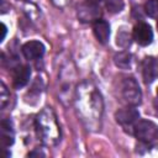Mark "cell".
<instances>
[{
    "instance_id": "obj_1",
    "label": "cell",
    "mask_w": 158,
    "mask_h": 158,
    "mask_svg": "<svg viewBox=\"0 0 158 158\" xmlns=\"http://www.w3.org/2000/svg\"><path fill=\"white\" fill-rule=\"evenodd\" d=\"M37 136L44 144H56L60 138V130L51 107L43 109L36 117Z\"/></svg>"
},
{
    "instance_id": "obj_2",
    "label": "cell",
    "mask_w": 158,
    "mask_h": 158,
    "mask_svg": "<svg viewBox=\"0 0 158 158\" xmlns=\"http://www.w3.org/2000/svg\"><path fill=\"white\" fill-rule=\"evenodd\" d=\"M133 133L138 141L151 143L158 138V126L149 120H139L133 126Z\"/></svg>"
},
{
    "instance_id": "obj_3",
    "label": "cell",
    "mask_w": 158,
    "mask_h": 158,
    "mask_svg": "<svg viewBox=\"0 0 158 158\" xmlns=\"http://www.w3.org/2000/svg\"><path fill=\"white\" fill-rule=\"evenodd\" d=\"M121 94H122L123 100L128 105L136 106V105H138L141 102L142 93H141V89H139L138 83L132 77H127V78H125L122 80V84H121Z\"/></svg>"
},
{
    "instance_id": "obj_4",
    "label": "cell",
    "mask_w": 158,
    "mask_h": 158,
    "mask_svg": "<svg viewBox=\"0 0 158 158\" xmlns=\"http://www.w3.org/2000/svg\"><path fill=\"white\" fill-rule=\"evenodd\" d=\"M115 118L122 127H125V128L132 127L133 128L135 123L139 118V112L135 109V106L130 105L127 107H122V109L117 110L115 114Z\"/></svg>"
},
{
    "instance_id": "obj_5",
    "label": "cell",
    "mask_w": 158,
    "mask_h": 158,
    "mask_svg": "<svg viewBox=\"0 0 158 158\" xmlns=\"http://www.w3.org/2000/svg\"><path fill=\"white\" fill-rule=\"evenodd\" d=\"M133 40L139 44V46H148L152 43L153 40V32L149 25L144 22H139L133 28Z\"/></svg>"
},
{
    "instance_id": "obj_6",
    "label": "cell",
    "mask_w": 158,
    "mask_h": 158,
    "mask_svg": "<svg viewBox=\"0 0 158 158\" xmlns=\"http://www.w3.org/2000/svg\"><path fill=\"white\" fill-rule=\"evenodd\" d=\"M142 75L146 84H151L158 79V60L152 57L144 58L142 63Z\"/></svg>"
},
{
    "instance_id": "obj_7",
    "label": "cell",
    "mask_w": 158,
    "mask_h": 158,
    "mask_svg": "<svg viewBox=\"0 0 158 158\" xmlns=\"http://www.w3.org/2000/svg\"><path fill=\"white\" fill-rule=\"evenodd\" d=\"M22 53L26 59H37L43 56L44 46L40 41H28L22 46Z\"/></svg>"
},
{
    "instance_id": "obj_8",
    "label": "cell",
    "mask_w": 158,
    "mask_h": 158,
    "mask_svg": "<svg viewBox=\"0 0 158 158\" xmlns=\"http://www.w3.org/2000/svg\"><path fill=\"white\" fill-rule=\"evenodd\" d=\"M100 9L96 7V5L88 4V5H81L78 7V17L83 22H91V21H98L100 16Z\"/></svg>"
},
{
    "instance_id": "obj_9",
    "label": "cell",
    "mask_w": 158,
    "mask_h": 158,
    "mask_svg": "<svg viewBox=\"0 0 158 158\" xmlns=\"http://www.w3.org/2000/svg\"><path fill=\"white\" fill-rule=\"evenodd\" d=\"M31 77V68L27 65H19L14 69L12 72V81H14V86L20 89L22 86H25Z\"/></svg>"
},
{
    "instance_id": "obj_10",
    "label": "cell",
    "mask_w": 158,
    "mask_h": 158,
    "mask_svg": "<svg viewBox=\"0 0 158 158\" xmlns=\"http://www.w3.org/2000/svg\"><path fill=\"white\" fill-rule=\"evenodd\" d=\"M93 31H94V35L96 37V40L105 44L107 41H109V37H110V25L104 21V20H98L94 22L93 25Z\"/></svg>"
},
{
    "instance_id": "obj_11",
    "label": "cell",
    "mask_w": 158,
    "mask_h": 158,
    "mask_svg": "<svg viewBox=\"0 0 158 158\" xmlns=\"http://www.w3.org/2000/svg\"><path fill=\"white\" fill-rule=\"evenodd\" d=\"M1 142L4 147H9L14 143V130L9 120L1 121Z\"/></svg>"
},
{
    "instance_id": "obj_12",
    "label": "cell",
    "mask_w": 158,
    "mask_h": 158,
    "mask_svg": "<svg viewBox=\"0 0 158 158\" xmlns=\"http://www.w3.org/2000/svg\"><path fill=\"white\" fill-rule=\"evenodd\" d=\"M131 54L127 52H120L117 54H115L114 57V62L117 67L122 68V69H128L131 67Z\"/></svg>"
},
{
    "instance_id": "obj_13",
    "label": "cell",
    "mask_w": 158,
    "mask_h": 158,
    "mask_svg": "<svg viewBox=\"0 0 158 158\" xmlns=\"http://www.w3.org/2000/svg\"><path fill=\"white\" fill-rule=\"evenodd\" d=\"M144 11L149 17H158V0H148L144 4Z\"/></svg>"
},
{
    "instance_id": "obj_14",
    "label": "cell",
    "mask_w": 158,
    "mask_h": 158,
    "mask_svg": "<svg viewBox=\"0 0 158 158\" xmlns=\"http://www.w3.org/2000/svg\"><path fill=\"white\" fill-rule=\"evenodd\" d=\"M106 7L111 12H118V11L122 10L123 2H122V0H107L106 1Z\"/></svg>"
},
{
    "instance_id": "obj_15",
    "label": "cell",
    "mask_w": 158,
    "mask_h": 158,
    "mask_svg": "<svg viewBox=\"0 0 158 158\" xmlns=\"http://www.w3.org/2000/svg\"><path fill=\"white\" fill-rule=\"evenodd\" d=\"M9 99H10V93L7 91L6 85L1 81V89H0V104H1V109H5Z\"/></svg>"
},
{
    "instance_id": "obj_16",
    "label": "cell",
    "mask_w": 158,
    "mask_h": 158,
    "mask_svg": "<svg viewBox=\"0 0 158 158\" xmlns=\"http://www.w3.org/2000/svg\"><path fill=\"white\" fill-rule=\"evenodd\" d=\"M122 41H126L127 44L130 46V36L126 33V32H121V33H117V44L121 46Z\"/></svg>"
},
{
    "instance_id": "obj_17",
    "label": "cell",
    "mask_w": 158,
    "mask_h": 158,
    "mask_svg": "<svg viewBox=\"0 0 158 158\" xmlns=\"http://www.w3.org/2000/svg\"><path fill=\"white\" fill-rule=\"evenodd\" d=\"M1 28H2V30H1V31H2V35H1V40H0V41L2 42V41H4V38H5V36H6V30H7V28H6V26H5L4 23L1 25Z\"/></svg>"
},
{
    "instance_id": "obj_18",
    "label": "cell",
    "mask_w": 158,
    "mask_h": 158,
    "mask_svg": "<svg viewBox=\"0 0 158 158\" xmlns=\"http://www.w3.org/2000/svg\"><path fill=\"white\" fill-rule=\"evenodd\" d=\"M100 1H101V0H86L88 4H93V5H98Z\"/></svg>"
},
{
    "instance_id": "obj_19",
    "label": "cell",
    "mask_w": 158,
    "mask_h": 158,
    "mask_svg": "<svg viewBox=\"0 0 158 158\" xmlns=\"http://www.w3.org/2000/svg\"><path fill=\"white\" fill-rule=\"evenodd\" d=\"M154 105H156V107H157V110H158V99L154 101Z\"/></svg>"
},
{
    "instance_id": "obj_20",
    "label": "cell",
    "mask_w": 158,
    "mask_h": 158,
    "mask_svg": "<svg viewBox=\"0 0 158 158\" xmlns=\"http://www.w3.org/2000/svg\"><path fill=\"white\" fill-rule=\"evenodd\" d=\"M157 95H158V88H157Z\"/></svg>"
},
{
    "instance_id": "obj_21",
    "label": "cell",
    "mask_w": 158,
    "mask_h": 158,
    "mask_svg": "<svg viewBox=\"0 0 158 158\" xmlns=\"http://www.w3.org/2000/svg\"><path fill=\"white\" fill-rule=\"evenodd\" d=\"M157 28H158V22H157Z\"/></svg>"
},
{
    "instance_id": "obj_22",
    "label": "cell",
    "mask_w": 158,
    "mask_h": 158,
    "mask_svg": "<svg viewBox=\"0 0 158 158\" xmlns=\"http://www.w3.org/2000/svg\"><path fill=\"white\" fill-rule=\"evenodd\" d=\"M23 1H26V0H23Z\"/></svg>"
}]
</instances>
